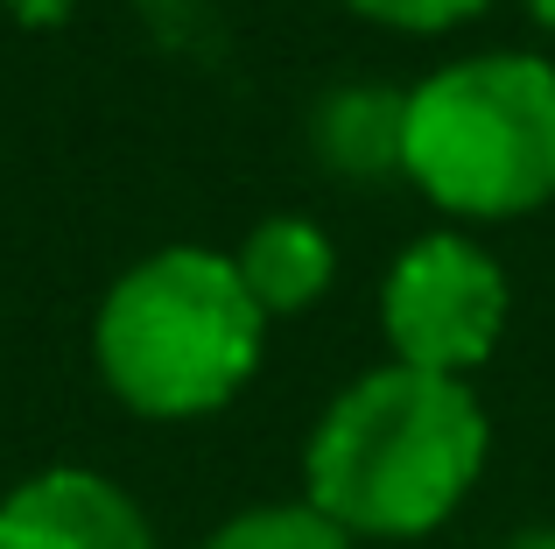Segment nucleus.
Segmentation results:
<instances>
[{"mask_svg": "<svg viewBox=\"0 0 555 549\" xmlns=\"http://www.w3.org/2000/svg\"><path fill=\"white\" fill-rule=\"evenodd\" d=\"M0 549H155V522L106 472L50 465L0 494Z\"/></svg>", "mask_w": 555, "mask_h": 549, "instance_id": "39448f33", "label": "nucleus"}, {"mask_svg": "<svg viewBox=\"0 0 555 549\" xmlns=\"http://www.w3.org/2000/svg\"><path fill=\"white\" fill-rule=\"evenodd\" d=\"M268 317L246 296L232 254L155 247L99 296L92 359L113 401L149 423L211 416L254 381Z\"/></svg>", "mask_w": 555, "mask_h": 549, "instance_id": "f03ea898", "label": "nucleus"}, {"mask_svg": "<svg viewBox=\"0 0 555 549\" xmlns=\"http://www.w3.org/2000/svg\"><path fill=\"white\" fill-rule=\"evenodd\" d=\"M506 310H514L506 268L457 226L408 240L379 282V331L393 345V367L415 373L464 381L472 367H486L506 331Z\"/></svg>", "mask_w": 555, "mask_h": 549, "instance_id": "20e7f679", "label": "nucleus"}, {"mask_svg": "<svg viewBox=\"0 0 555 549\" xmlns=\"http://www.w3.org/2000/svg\"><path fill=\"white\" fill-rule=\"evenodd\" d=\"M310 155L345 183L401 177L408 163V92L387 85H338L310 113Z\"/></svg>", "mask_w": 555, "mask_h": 549, "instance_id": "423d86ee", "label": "nucleus"}, {"mask_svg": "<svg viewBox=\"0 0 555 549\" xmlns=\"http://www.w3.org/2000/svg\"><path fill=\"white\" fill-rule=\"evenodd\" d=\"M492 423L472 381L373 367L317 416L302 444V500L352 542H415L478 486Z\"/></svg>", "mask_w": 555, "mask_h": 549, "instance_id": "f257e3e1", "label": "nucleus"}, {"mask_svg": "<svg viewBox=\"0 0 555 549\" xmlns=\"http://www.w3.org/2000/svg\"><path fill=\"white\" fill-rule=\"evenodd\" d=\"M401 177L464 226L555 205V64L534 50H478L408 85Z\"/></svg>", "mask_w": 555, "mask_h": 549, "instance_id": "7ed1b4c3", "label": "nucleus"}, {"mask_svg": "<svg viewBox=\"0 0 555 549\" xmlns=\"http://www.w3.org/2000/svg\"><path fill=\"white\" fill-rule=\"evenodd\" d=\"M506 549H555V528H520Z\"/></svg>", "mask_w": 555, "mask_h": 549, "instance_id": "9d476101", "label": "nucleus"}, {"mask_svg": "<svg viewBox=\"0 0 555 549\" xmlns=\"http://www.w3.org/2000/svg\"><path fill=\"white\" fill-rule=\"evenodd\" d=\"M232 268H240L246 296L260 303V317H296V310H310V303L331 289L338 254H331V240H324L317 219H302V212H274V219H260L254 233L240 240Z\"/></svg>", "mask_w": 555, "mask_h": 549, "instance_id": "0eeeda50", "label": "nucleus"}, {"mask_svg": "<svg viewBox=\"0 0 555 549\" xmlns=\"http://www.w3.org/2000/svg\"><path fill=\"white\" fill-rule=\"evenodd\" d=\"M359 22L393 28V36H450V28L478 22L492 0H345Z\"/></svg>", "mask_w": 555, "mask_h": 549, "instance_id": "1a4fd4ad", "label": "nucleus"}, {"mask_svg": "<svg viewBox=\"0 0 555 549\" xmlns=\"http://www.w3.org/2000/svg\"><path fill=\"white\" fill-rule=\"evenodd\" d=\"M520 8H528L534 28H548V36H555V0H520Z\"/></svg>", "mask_w": 555, "mask_h": 549, "instance_id": "9b49d317", "label": "nucleus"}, {"mask_svg": "<svg viewBox=\"0 0 555 549\" xmlns=\"http://www.w3.org/2000/svg\"><path fill=\"white\" fill-rule=\"evenodd\" d=\"M197 549H359L338 522L310 508V500H274V508H246L225 528H211Z\"/></svg>", "mask_w": 555, "mask_h": 549, "instance_id": "6e6552de", "label": "nucleus"}]
</instances>
